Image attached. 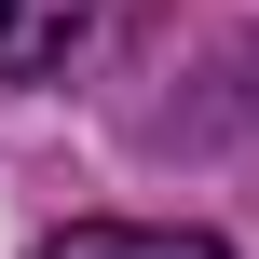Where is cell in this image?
Instances as JSON below:
<instances>
[{
    "label": "cell",
    "mask_w": 259,
    "mask_h": 259,
    "mask_svg": "<svg viewBox=\"0 0 259 259\" xmlns=\"http://www.w3.org/2000/svg\"><path fill=\"white\" fill-rule=\"evenodd\" d=\"M96 14H109V0H0V82H41V68H68Z\"/></svg>",
    "instance_id": "obj_1"
},
{
    "label": "cell",
    "mask_w": 259,
    "mask_h": 259,
    "mask_svg": "<svg viewBox=\"0 0 259 259\" xmlns=\"http://www.w3.org/2000/svg\"><path fill=\"white\" fill-rule=\"evenodd\" d=\"M55 259H232L219 232H150V219H82Z\"/></svg>",
    "instance_id": "obj_2"
}]
</instances>
